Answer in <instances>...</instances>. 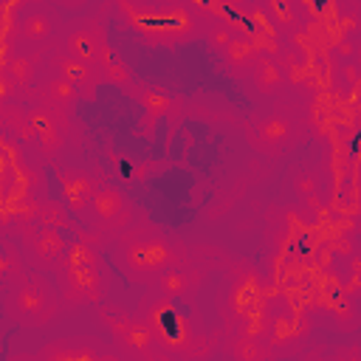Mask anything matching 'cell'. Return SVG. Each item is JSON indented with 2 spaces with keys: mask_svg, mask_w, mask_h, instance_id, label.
Wrapping results in <instances>:
<instances>
[{
  "mask_svg": "<svg viewBox=\"0 0 361 361\" xmlns=\"http://www.w3.org/2000/svg\"><path fill=\"white\" fill-rule=\"evenodd\" d=\"M116 11L124 17V23L144 37L149 45L178 48L203 34V23L186 3H141V0H121L116 3Z\"/></svg>",
  "mask_w": 361,
  "mask_h": 361,
  "instance_id": "obj_1",
  "label": "cell"
},
{
  "mask_svg": "<svg viewBox=\"0 0 361 361\" xmlns=\"http://www.w3.org/2000/svg\"><path fill=\"white\" fill-rule=\"evenodd\" d=\"M135 316L149 327L158 350H164L166 355L175 358H197L200 353L206 355L203 336L195 330L192 319L180 313V307L172 299H164L161 293L152 290L138 302Z\"/></svg>",
  "mask_w": 361,
  "mask_h": 361,
  "instance_id": "obj_2",
  "label": "cell"
},
{
  "mask_svg": "<svg viewBox=\"0 0 361 361\" xmlns=\"http://www.w3.org/2000/svg\"><path fill=\"white\" fill-rule=\"evenodd\" d=\"M116 262L133 282L152 285L166 268L180 265V248L155 231L127 234L116 248Z\"/></svg>",
  "mask_w": 361,
  "mask_h": 361,
  "instance_id": "obj_3",
  "label": "cell"
},
{
  "mask_svg": "<svg viewBox=\"0 0 361 361\" xmlns=\"http://www.w3.org/2000/svg\"><path fill=\"white\" fill-rule=\"evenodd\" d=\"M59 296L51 290V285L42 276H28L8 288L6 293V313L11 322L23 327H42L51 324L59 313Z\"/></svg>",
  "mask_w": 361,
  "mask_h": 361,
  "instance_id": "obj_4",
  "label": "cell"
},
{
  "mask_svg": "<svg viewBox=\"0 0 361 361\" xmlns=\"http://www.w3.org/2000/svg\"><path fill=\"white\" fill-rule=\"evenodd\" d=\"M226 319L240 327L251 319H262L268 316L271 305H268V282L262 279L259 271L254 268H243L231 276L228 282V290H226Z\"/></svg>",
  "mask_w": 361,
  "mask_h": 361,
  "instance_id": "obj_5",
  "label": "cell"
},
{
  "mask_svg": "<svg viewBox=\"0 0 361 361\" xmlns=\"http://www.w3.org/2000/svg\"><path fill=\"white\" fill-rule=\"evenodd\" d=\"M310 327H313V322L305 310L290 307V305H279V307L268 310L262 341L274 358H285V355H293L305 344V338L310 336Z\"/></svg>",
  "mask_w": 361,
  "mask_h": 361,
  "instance_id": "obj_6",
  "label": "cell"
},
{
  "mask_svg": "<svg viewBox=\"0 0 361 361\" xmlns=\"http://www.w3.org/2000/svg\"><path fill=\"white\" fill-rule=\"evenodd\" d=\"M296 135H299V124L288 110H265L245 121V138L262 155L285 152L296 141Z\"/></svg>",
  "mask_w": 361,
  "mask_h": 361,
  "instance_id": "obj_7",
  "label": "cell"
},
{
  "mask_svg": "<svg viewBox=\"0 0 361 361\" xmlns=\"http://www.w3.org/2000/svg\"><path fill=\"white\" fill-rule=\"evenodd\" d=\"M56 276V290L62 305L82 307V305H96L104 296V274L102 268H79L62 259V265L54 271Z\"/></svg>",
  "mask_w": 361,
  "mask_h": 361,
  "instance_id": "obj_8",
  "label": "cell"
},
{
  "mask_svg": "<svg viewBox=\"0 0 361 361\" xmlns=\"http://www.w3.org/2000/svg\"><path fill=\"white\" fill-rule=\"evenodd\" d=\"M45 73L62 76L65 82H71V85L82 93V99H90V102L96 99V87L102 85V73H99L96 65L82 62V59L65 54L62 48L45 56Z\"/></svg>",
  "mask_w": 361,
  "mask_h": 361,
  "instance_id": "obj_9",
  "label": "cell"
},
{
  "mask_svg": "<svg viewBox=\"0 0 361 361\" xmlns=\"http://www.w3.org/2000/svg\"><path fill=\"white\" fill-rule=\"evenodd\" d=\"M23 251L37 271H56L65 259L68 240L59 234V228L37 226L23 237Z\"/></svg>",
  "mask_w": 361,
  "mask_h": 361,
  "instance_id": "obj_10",
  "label": "cell"
},
{
  "mask_svg": "<svg viewBox=\"0 0 361 361\" xmlns=\"http://www.w3.org/2000/svg\"><path fill=\"white\" fill-rule=\"evenodd\" d=\"M87 217L102 228V231H118L130 223L133 212H130V203L127 197L116 189V186H107V183H99L90 206H87Z\"/></svg>",
  "mask_w": 361,
  "mask_h": 361,
  "instance_id": "obj_11",
  "label": "cell"
},
{
  "mask_svg": "<svg viewBox=\"0 0 361 361\" xmlns=\"http://www.w3.org/2000/svg\"><path fill=\"white\" fill-rule=\"evenodd\" d=\"M56 23L59 17L51 6L28 3L20 8V17L14 20V31H17V39L25 42V48H42L54 37Z\"/></svg>",
  "mask_w": 361,
  "mask_h": 361,
  "instance_id": "obj_12",
  "label": "cell"
},
{
  "mask_svg": "<svg viewBox=\"0 0 361 361\" xmlns=\"http://www.w3.org/2000/svg\"><path fill=\"white\" fill-rule=\"evenodd\" d=\"M104 48H107V37H104L102 23H96V20H85L79 25H73L62 39V51L65 54H71V56H76L82 62H90V65L99 62Z\"/></svg>",
  "mask_w": 361,
  "mask_h": 361,
  "instance_id": "obj_13",
  "label": "cell"
},
{
  "mask_svg": "<svg viewBox=\"0 0 361 361\" xmlns=\"http://www.w3.org/2000/svg\"><path fill=\"white\" fill-rule=\"evenodd\" d=\"M28 116H31V127H34V135H37V147L45 158H56L62 149H65V116L42 107V104H34L28 107Z\"/></svg>",
  "mask_w": 361,
  "mask_h": 361,
  "instance_id": "obj_14",
  "label": "cell"
},
{
  "mask_svg": "<svg viewBox=\"0 0 361 361\" xmlns=\"http://www.w3.org/2000/svg\"><path fill=\"white\" fill-rule=\"evenodd\" d=\"M56 178H59V189H62V200H65L68 212H76V214L87 212V206L99 189L96 178L79 166H62Z\"/></svg>",
  "mask_w": 361,
  "mask_h": 361,
  "instance_id": "obj_15",
  "label": "cell"
},
{
  "mask_svg": "<svg viewBox=\"0 0 361 361\" xmlns=\"http://www.w3.org/2000/svg\"><path fill=\"white\" fill-rule=\"evenodd\" d=\"M31 96L37 99V104H42L59 116H65V113L71 116L73 104L82 99V93L71 82H65L62 76H54V73H45V79H39V85L31 90Z\"/></svg>",
  "mask_w": 361,
  "mask_h": 361,
  "instance_id": "obj_16",
  "label": "cell"
},
{
  "mask_svg": "<svg viewBox=\"0 0 361 361\" xmlns=\"http://www.w3.org/2000/svg\"><path fill=\"white\" fill-rule=\"evenodd\" d=\"M113 341H116V347H118V355H124L127 361H152L155 353H158V344H155L149 327H147L138 316H135V319L124 327V333L116 336Z\"/></svg>",
  "mask_w": 361,
  "mask_h": 361,
  "instance_id": "obj_17",
  "label": "cell"
},
{
  "mask_svg": "<svg viewBox=\"0 0 361 361\" xmlns=\"http://www.w3.org/2000/svg\"><path fill=\"white\" fill-rule=\"evenodd\" d=\"M39 71H42V56H39L37 51H31V48L8 51L6 59H3V73H6L20 90L37 87Z\"/></svg>",
  "mask_w": 361,
  "mask_h": 361,
  "instance_id": "obj_18",
  "label": "cell"
},
{
  "mask_svg": "<svg viewBox=\"0 0 361 361\" xmlns=\"http://www.w3.org/2000/svg\"><path fill=\"white\" fill-rule=\"evenodd\" d=\"M200 285V274L195 268H186V265H172L166 268L155 282H152V290L161 293L164 299H186L197 290Z\"/></svg>",
  "mask_w": 361,
  "mask_h": 361,
  "instance_id": "obj_19",
  "label": "cell"
},
{
  "mask_svg": "<svg viewBox=\"0 0 361 361\" xmlns=\"http://www.w3.org/2000/svg\"><path fill=\"white\" fill-rule=\"evenodd\" d=\"M248 82L251 87L259 93V96H282L288 90V79H285V71L276 59L271 56H259L251 71H248Z\"/></svg>",
  "mask_w": 361,
  "mask_h": 361,
  "instance_id": "obj_20",
  "label": "cell"
},
{
  "mask_svg": "<svg viewBox=\"0 0 361 361\" xmlns=\"http://www.w3.org/2000/svg\"><path fill=\"white\" fill-rule=\"evenodd\" d=\"M262 6H265V11H268L271 23H274L282 34L296 37V34L305 31V20H302L296 3H290V0H268V3H262Z\"/></svg>",
  "mask_w": 361,
  "mask_h": 361,
  "instance_id": "obj_21",
  "label": "cell"
},
{
  "mask_svg": "<svg viewBox=\"0 0 361 361\" xmlns=\"http://www.w3.org/2000/svg\"><path fill=\"white\" fill-rule=\"evenodd\" d=\"M96 68H99V73H102V82H110V85H118V87H135L127 62L121 59V54H118L113 45H107V48L102 51Z\"/></svg>",
  "mask_w": 361,
  "mask_h": 361,
  "instance_id": "obj_22",
  "label": "cell"
},
{
  "mask_svg": "<svg viewBox=\"0 0 361 361\" xmlns=\"http://www.w3.org/2000/svg\"><path fill=\"white\" fill-rule=\"evenodd\" d=\"M226 350H228L231 361H274L271 350H268L265 341L257 338V336H240V333H234V336L228 338Z\"/></svg>",
  "mask_w": 361,
  "mask_h": 361,
  "instance_id": "obj_23",
  "label": "cell"
},
{
  "mask_svg": "<svg viewBox=\"0 0 361 361\" xmlns=\"http://www.w3.org/2000/svg\"><path fill=\"white\" fill-rule=\"evenodd\" d=\"M3 127H6V133L14 138V141H20V144H31V141H37V135H34V127H31V116H28V110L23 107V104H3Z\"/></svg>",
  "mask_w": 361,
  "mask_h": 361,
  "instance_id": "obj_24",
  "label": "cell"
},
{
  "mask_svg": "<svg viewBox=\"0 0 361 361\" xmlns=\"http://www.w3.org/2000/svg\"><path fill=\"white\" fill-rule=\"evenodd\" d=\"M133 96L141 102V107L147 110L149 118H164L172 113L175 107V99L164 90V87H149V85H135L133 87Z\"/></svg>",
  "mask_w": 361,
  "mask_h": 361,
  "instance_id": "obj_25",
  "label": "cell"
},
{
  "mask_svg": "<svg viewBox=\"0 0 361 361\" xmlns=\"http://www.w3.org/2000/svg\"><path fill=\"white\" fill-rule=\"evenodd\" d=\"M223 59H226V65L231 68V71H251V65L259 59V51H257V45L251 42V37H234V42L226 48V54H223Z\"/></svg>",
  "mask_w": 361,
  "mask_h": 361,
  "instance_id": "obj_26",
  "label": "cell"
},
{
  "mask_svg": "<svg viewBox=\"0 0 361 361\" xmlns=\"http://www.w3.org/2000/svg\"><path fill=\"white\" fill-rule=\"evenodd\" d=\"M234 37H240L228 23L223 20H203V39L212 51L217 54H226V48L234 42Z\"/></svg>",
  "mask_w": 361,
  "mask_h": 361,
  "instance_id": "obj_27",
  "label": "cell"
},
{
  "mask_svg": "<svg viewBox=\"0 0 361 361\" xmlns=\"http://www.w3.org/2000/svg\"><path fill=\"white\" fill-rule=\"evenodd\" d=\"M65 262L79 265V268H102L99 251H96V245L90 240H71L68 251H65Z\"/></svg>",
  "mask_w": 361,
  "mask_h": 361,
  "instance_id": "obj_28",
  "label": "cell"
},
{
  "mask_svg": "<svg viewBox=\"0 0 361 361\" xmlns=\"http://www.w3.org/2000/svg\"><path fill=\"white\" fill-rule=\"evenodd\" d=\"M361 243H358V237H355V231H347V228H341V231H336L333 237H330V243L324 245V251L330 254V257H336V259H353L361 248H358Z\"/></svg>",
  "mask_w": 361,
  "mask_h": 361,
  "instance_id": "obj_29",
  "label": "cell"
},
{
  "mask_svg": "<svg viewBox=\"0 0 361 361\" xmlns=\"http://www.w3.org/2000/svg\"><path fill=\"white\" fill-rule=\"evenodd\" d=\"M3 279H6L8 288H14L17 282L28 279L23 274V254H17L14 245H6V251H3Z\"/></svg>",
  "mask_w": 361,
  "mask_h": 361,
  "instance_id": "obj_30",
  "label": "cell"
},
{
  "mask_svg": "<svg viewBox=\"0 0 361 361\" xmlns=\"http://www.w3.org/2000/svg\"><path fill=\"white\" fill-rule=\"evenodd\" d=\"M135 316L133 313H127L124 307H118V305H110V307H102V322H104V327H107V333L116 338V336H121L124 333V327L133 322Z\"/></svg>",
  "mask_w": 361,
  "mask_h": 361,
  "instance_id": "obj_31",
  "label": "cell"
},
{
  "mask_svg": "<svg viewBox=\"0 0 361 361\" xmlns=\"http://www.w3.org/2000/svg\"><path fill=\"white\" fill-rule=\"evenodd\" d=\"M293 192L302 197V200H307V197H313V195H319V186H322V180H319V172L316 169H299V172H293Z\"/></svg>",
  "mask_w": 361,
  "mask_h": 361,
  "instance_id": "obj_32",
  "label": "cell"
},
{
  "mask_svg": "<svg viewBox=\"0 0 361 361\" xmlns=\"http://www.w3.org/2000/svg\"><path fill=\"white\" fill-rule=\"evenodd\" d=\"M37 226H48V228L65 226V203L42 200V212H39V223H37Z\"/></svg>",
  "mask_w": 361,
  "mask_h": 361,
  "instance_id": "obj_33",
  "label": "cell"
},
{
  "mask_svg": "<svg viewBox=\"0 0 361 361\" xmlns=\"http://www.w3.org/2000/svg\"><path fill=\"white\" fill-rule=\"evenodd\" d=\"M327 51H330V56H333V59H341L344 65H350V62L355 59V39L336 37V39H330Z\"/></svg>",
  "mask_w": 361,
  "mask_h": 361,
  "instance_id": "obj_34",
  "label": "cell"
},
{
  "mask_svg": "<svg viewBox=\"0 0 361 361\" xmlns=\"http://www.w3.org/2000/svg\"><path fill=\"white\" fill-rule=\"evenodd\" d=\"M344 290L350 296L361 290V251L353 259H347V285H344Z\"/></svg>",
  "mask_w": 361,
  "mask_h": 361,
  "instance_id": "obj_35",
  "label": "cell"
},
{
  "mask_svg": "<svg viewBox=\"0 0 361 361\" xmlns=\"http://www.w3.org/2000/svg\"><path fill=\"white\" fill-rule=\"evenodd\" d=\"M305 361H344V358H338V355H324V353H310Z\"/></svg>",
  "mask_w": 361,
  "mask_h": 361,
  "instance_id": "obj_36",
  "label": "cell"
},
{
  "mask_svg": "<svg viewBox=\"0 0 361 361\" xmlns=\"http://www.w3.org/2000/svg\"><path fill=\"white\" fill-rule=\"evenodd\" d=\"M99 361H127V358L118 353H104V355H99Z\"/></svg>",
  "mask_w": 361,
  "mask_h": 361,
  "instance_id": "obj_37",
  "label": "cell"
},
{
  "mask_svg": "<svg viewBox=\"0 0 361 361\" xmlns=\"http://www.w3.org/2000/svg\"><path fill=\"white\" fill-rule=\"evenodd\" d=\"M353 62H355V65L361 68V37L355 39V59H353Z\"/></svg>",
  "mask_w": 361,
  "mask_h": 361,
  "instance_id": "obj_38",
  "label": "cell"
},
{
  "mask_svg": "<svg viewBox=\"0 0 361 361\" xmlns=\"http://www.w3.org/2000/svg\"><path fill=\"white\" fill-rule=\"evenodd\" d=\"M355 237H358V243H361V220L355 223Z\"/></svg>",
  "mask_w": 361,
  "mask_h": 361,
  "instance_id": "obj_39",
  "label": "cell"
}]
</instances>
